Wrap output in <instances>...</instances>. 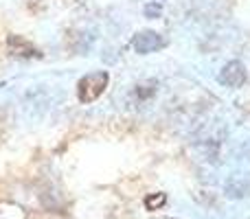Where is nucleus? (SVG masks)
<instances>
[{
	"instance_id": "2",
	"label": "nucleus",
	"mask_w": 250,
	"mask_h": 219,
	"mask_svg": "<svg viewBox=\"0 0 250 219\" xmlns=\"http://www.w3.org/2000/svg\"><path fill=\"white\" fill-rule=\"evenodd\" d=\"M167 46L163 38H160L156 31H141V33L134 35L132 40V48L138 53V55H147V53H156L160 48Z\"/></svg>"
},
{
	"instance_id": "5",
	"label": "nucleus",
	"mask_w": 250,
	"mask_h": 219,
	"mask_svg": "<svg viewBox=\"0 0 250 219\" xmlns=\"http://www.w3.org/2000/svg\"><path fill=\"white\" fill-rule=\"evenodd\" d=\"M229 198H250V173H239L226 182Z\"/></svg>"
},
{
	"instance_id": "4",
	"label": "nucleus",
	"mask_w": 250,
	"mask_h": 219,
	"mask_svg": "<svg viewBox=\"0 0 250 219\" xmlns=\"http://www.w3.org/2000/svg\"><path fill=\"white\" fill-rule=\"evenodd\" d=\"M9 53L13 57H22V60H31V57H40V51L31 42H26L22 35H9L7 40Z\"/></svg>"
},
{
	"instance_id": "7",
	"label": "nucleus",
	"mask_w": 250,
	"mask_h": 219,
	"mask_svg": "<svg viewBox=\"0 0 250 219\" xmlns=\"http://www.w3.org/2000/svg\"><path fill=\"white\" fill-rule=\"evenodd\" d=\"M167 219H176V217H167Z\"/></svg>"
},
{
	"instance_id": "6",
	"label": "nucleus",
	"mask_w": 250,
	"mask_h": 219,
	"mask_svg": "<svg viewBox=\"0 0 250 219\" xmlns=\"http://www.w3.org/2000/svg\"><path fill=\"white\" fill-rule=\"evenodd\" d=\"M167 204V193H154L149 198H145V208L147 211H160Z\"/></svg>"
},
{
	"instance_id": "3",
	"label": "nucleus",
	"mask_w": 250,
	"mask_h": 219,
	"mask_svg": "<svg viewBox=\"0 0 250 219\" xmlns=\"http://www.w3.org/2000/svg\"><path fill=\"white\" fill-rule=\"evenodd\" d=\"M217 81H220L222 86H226V88L244 86V81H246V66H244L242 61H229V64L222 68Z\"/></svg>"
},
{
	"instance_id": "1",
	"label": "nucleus",
	"mask_w": 250,
	"mask_h": 219,
	"mask_svg": "<svg viewBox=\"0 0 250 219\" xmlns=\"http://www.w3.org/2000/svg\"><path fill=\"white\" fill-rule=\"evenodd\" d=\"M108 81H110V75L105 73V70H97V73L83 75L77 81V99L82 101V103H92V101H97L105 92Z\"/></svg>"
}]
</instances>
